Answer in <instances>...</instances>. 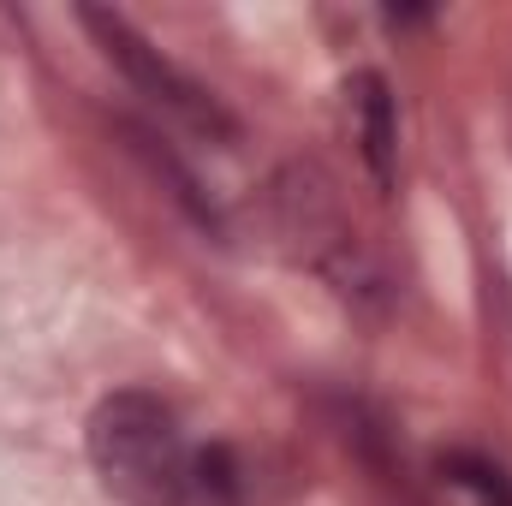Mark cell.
Segmentation results:
<instances>
[{
  "mask_svg": "<svg viewBox=\"0 0 512 506\" xmlns=\"http://www.w3.org/2000/svg\"><path fill=\"white\" fill-rule=\"evenodd\" d=\"M346 102H352V126L364 143V161L376 173V185H393V161H399V120H393V96H387L382 72H352L346 84Z\"/></svg>",
  "mask_w": 512,
  "mask_h": 506,
  "instance_id": "3",
  "label": "cell"
},
{
  "mask_svg": "<svg viewBox=\"0 0 512 506\" xmlns=\"http://www.w3.org/2000/svg\"><path fill=\"white\" fill-rule=\"evenodd\" d=\"M90 465L126 506H197V447L161 393L120 387L90 411Z\"/></svg>",
  "mask_w": 512,
  "mask_h": 506,
  "instance_id": "1",
  "label": "cell"
},
{
  "mask_svg": "<svg viewBox=\"0 0 512 506\" xmlns=\"http://www.w3.org/2000/svg\"><path fill=\"white\" fill-rule=\"evenodd\" d=\"M78 18H84V30H90V36L102 42V54H108V60H114L120 72H126V78L137 84V90H143V96H149V102H161V108H167V114H179L185 126L233 137V120L221 114V102H215V96H209L203 84H191V78H185L179 66H167V60H161V48H149V42H143V36L131 30L120 12L84 6Z\"/></svg>",
  "mask_w": 512,
  "mask_h": 506,
  "instance_id": "2",
  "label": "cell"
},
{
  "mask_svg": "<svg viewBox=\"0 0 512 506\" xmlns=\"http://www.w3.org/2000/svg\"><path fill=\"white\" fill-rule=\"evenodd\" d=\"M441 471H447V483H459L465 495H477L483 506H512V477L495 459H483V453H447Z\"/></svg>",
  "mask_w": 512,
  "mask_h": 506,
  "instance_id": "4",
  "label": "cell"
}]
</instances>
